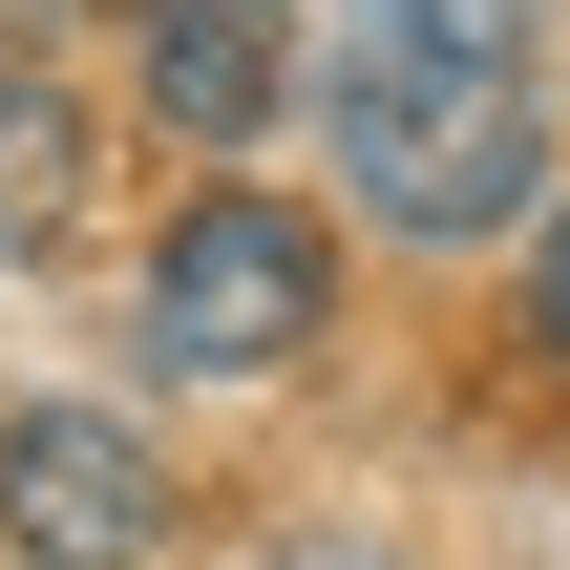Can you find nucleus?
<instances>
[{"instance_id":"f257e3e1","label":"nucleus","mask_w":570,"mask_h":570,"mask_svg":"<svg viewBox=\"0 0 570 570\" xmlns=\"http://www.w3.org/2000/svg\"><path fill=\"white\" fill-rule=\"evenodd\" d=\"M317 127H338V169H360V212L381 233H423V254H465V233H529V169H550V106H529V63H465V42H423V21H338V63H317Z\"/></svg>"},{"instance_id":"f03ea898","label":"nucleus","mask_w":570,"mask_h":570,"mask_svg":"<svg viewBox=\"0 0 570 570\" xmlns=\"http://www.w3.org/2000/svg\"><path fill=\"white\" fill-rule=\"evenodd\" d=\"M338 317V233L296 190H190L169 254H148V360L169 381H296Z\"/></svg>"},{"instance_id":"7ed1b4c3","label":"nucleus","mask_w":570,"mask_h":570,"mask_svg":"<svg viewBox=\"0 0 570 570\" xmlns=\"http://www.w3.org/2000/svg\"><path fill=\"white\" fill-rule=\"evenodd\" d=\"M0 550H21V570H148V550H169V465H148V423H106V402H21V423H0Z\"/></svg>"},{"instance_id":"20e7f679","label":"nucleus","mask_w":570,"mask_h":570,"mask_svg":"<svg viewBox=\"0 0 570 570\" xmlns=\"http://www.w3.org/2000/svg\"><path fill=\"white\" fill-rule=\"evenodd\" d=\"M127 42H148V106L190 148H233L275 106V0H127Z\"/></svg>"},{"instance_id":"39448f33","label":"nucleus","mask_w":570,"mask_h":570,"mask_svg":"<svg viewBox=\"0 0 570 570\" xmlns=\"http://www.w3.org/2000/svg\"><path fill=\"white\" fill-rule=\"evenodd\" d=\"M63 190H85V106L0 42V254H21V233H63Z\"/></svg>"},{"instance_id":"423d86ee","label":"nucleus","mask_w":570,"mask_h":570,"mask_svg":"<svg viewBox=\"0 0 570 570\" xmlns=\"http://www.w3.org/2000/svg\"><path fill=\"white\" fill-rule=\"evenodd\" d=\"M381 21H423V42H465V63H529L550 0H381Z\"/></svg>"},{"instance_id":"0eeeda50","label":"nucleus","mask_w":570,"mask_h":570,"mask_svg":"<svg viewBox=\"0 0 570 570\" xmlns=\"http://www.w3.org/2000/svg\"><path fill=\"white\" fill-rule=\"evenodd\" d=\"M529 338H550V360H570V212H550V233H529Z\"/></svg>"},{"instance_id":"6e6552de","label":"nucleus","mask_w":570,"mask_h":570,"mask_svg":"<svg viewBox=\"0 0 570 570\" xmlns=\"http://www.w3.org/2000/svg\"><path fill=\"white\" fill-rule=\"evenodd\" d=\"M275 570H381V550H275Z\"/></svg>"}]
</instances>
